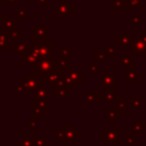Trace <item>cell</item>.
<instances>
[{"instance_id":"1f68e13d","label":"cell","mask_w":146,"mask_h":146,"mask_svg":"<svg viewBox=\"0 0 146 146\" xmlns=\"http://www.w3.org/2000/svg\"><path fill=\"white\" fill-rule=\"evenodd\" d=\"M131 25H138L140 26L141 25V15L139 14H132L131 15Z\"/></svg>"},{"instance_id":"e575fe53","label":"cell","mask_w":146,"mask_h":146,"mask_svg":"<svg viewBox=\"0 0 146 146\" xmlns=\"http://www.w3.org/2000/svg\"><path fill=\"white\" fill-rule=\"evenodd\" d=\"M131 62H132V59H131L130 56H121L120 57V65H121V67L125 68Z\"/></svg>"},{"instance_id":"4fadbf2b","label":"cell","mask_w":146,"mask_h":146,"mask_svg":"<svg viewBox=\"0 0 146 146\" xmlns=\"http://www.w3.org/2000/svg\"><path fill=\"white\" fill-rule=\"evenodd\" d=\"M62 75H63V70H60V68H58V66H56L54 68V71L46 76V79H44L43 82H47L48 87H52L54 88L62 80Z\"/></svg>"},{"instance_id":"f35d334b","label":"cell","mask_w":146,"mask_h":146,"mask_svg":"<svg viewBox=\"0 0 146 146\" xmlns=\"http://www.w3.org/2000/svg\"><path fill=\"white\" fill-rule=\"evenodd\" d=\"M13 92H24V88L22 84H18L16 87L13 88Z\"/></svg>"},{"instance_id":"8d00e7d4","label":"cell","mask_w":146,"mask_h":146,"mask_svg":"<svg viewBox=\"0 0 146 146\" xmlns=\"http://www.w3.org/2000/svg\"><path fill=\"white\" fill-rule=\"evenodd\" d=\"M125 141H127V144H129V145H133V144L136 143V135L132 133V132L125 135Z\"/></svg>"},{"instance_id":"277c9868","label":"cell","mask_w":146,"mask_h":146,"mask_svg":"<svg viewBox=\"0 0 146 146\" xmlns=\"http://www.w3.org/2000/svg\"><path fill=\"white\" fill-rule=\"evenodd\" d=\"M24 88V92H34L38 89L42 88L43 82L32 72H29L26 74V76H24L22 79V83H21Z\"/></svg>"},{"instance_id":"7402d4cb","label":"cell","mask_w":146,"mask_h":146,"mask_svg":"<svg viewBox=\"0 0 146 146\" xmlns=\"http://www.w3.org/2000/svg\"><path fill=\"white\" fill-rule=\"evenodd\" d=\"M102 98H104L106 103H112V102H114L115 98H116V96H115V87L105 89V91L102 92Z\"/></svg>"},{"instance_id":"e0dca14e","label":"cell","mask_w":146,"mask_h":146,"mask_svg":"<svg viewBox=\"0 0 146 146\" xmlns=\"http://www.w3.org/2000/svg\"><path fill=\"white\" fill-rule=\"evenodd\" d=\"M11 38L10 34L3 30H0V51H6L8 46H11Z\"/></svg>"},{"instance_id":"603a6c76","label":"cell","mask_w":146,"mask_h":146,"mask_svg":"<svg viewBox=\"0 0 146 146\" xmlns=\"http://www.w3.org/2000/svg\"><path fill=\"white\" fill-rule=\"evenodd\" d=\"M115 105H116V111L120 113V114H124L127 112V99L124 97H119V98H115Z\"/></svg>"},{"instance_id":"9a60e30c","label":"cell","mask_w":146,"mask_h":146,"mask_svg":"<svg viewBox=\"0 0 146 146\" xmlns=\"http://www.w3.org/2000/svg\"><path fill=\"white\" fill-rule=\"evenodd\" d=\"M130 36H131V31L130 30H122L115 36V46H119V47L130 46Z\"/></svg>"},{"instance_id":"d6986e66","label":"cell","mask_w":146,"mask_h":146,"mask_svg":"<svg viewBox=\"0 0 146 146\" xmlns=\"http://www.w3.org/2000/svg\"><path fill=\"white\" fill-rule=\"evenodd\" d=\"M111 9H120V10H129V0H110Z\"/></svg>"},{"instance_id":"cb8c5ba5","label":"cell","mask_w":146,"mask_h":146,"mask_svg":"<svg viewBox=\"0 0 146 146\" xmlns=\"http://www.w3.org/2000/svg\"><path fill=\"white\" fill-rule=\"evenodd\" d=\"M48 97V89L47 88H40L38 89L36 91L33 92V98H34V102H38V100H43V99H47Z\"/></svg>"},{"instance_id":"2e32d148","label":"cell","mask_w":146,"mask_h":146,"mask_svg":"<svg viewBox=\"0 0 146 146\" xmlns=\"http://www.w3.org/2000/svg\"><path fill=\"white\" fill-rule=\"evenodd\" d=\"M68 88L64 86L63 81L60 80L55 87H54V97H57V98H66L67 95H68Z\"/></svg>"},{"instance_id":"3957f363","label":"cell","mask_w":146,"mask_h":146,"mask_svg":"<svg viewBox=\"0 0 146 146\" xmlns=\"http://www.w3.org/2000/svg\"><path fill=\"white\" fill-rule=\"evenodd\" d=\"M52 14L58 16L60 21H67L74 14V5L70 3L68 0H59L58 3L52 6Z\"/></svg>"},{"instance_id":"d6a6232c","label":"cell","mask_w":146,"mask_h":146,"mask_svg":"<svg viewBox=\"0 0 146 146\" xmlns=\"http://www.w3.org/2000/svg\"><path fill=\"white\" fill-rule=\"evenodd\" d=\"M130 105L132 108H140L141 107V99L139 97H132L130 99Z\"/></svg>"},{"instance_id":"30bf717a","label":"cell","mask_w":146,"mask_h":146,"mask_svg":"<svg viewBox=\"0 0 146 146\" xmlns=\"http://www.w3.org/2000/svg\"><path fill=\"white\" fill-rule=\"evenodd\" d=\"M99 76H100V82H99L100 88L107 89V88L115 87V76H116L115 72H110V73L100 72Z\"/></svg>"},{"instance_id":"83f0119b","label":"cell","mask_w":146,"mask_h":146,"mask_svg":"<svg viewBox=\"0 0 146 146\" xmlns=\"http://www.w3.org/2000/svg\"><path fill=\"white\" fill-rule=\"evenodd\" d=\"M94 57H95V60L94 62L99 63V64L103 63V62H105L106 58H107V56H106V54H105L104 50H96L94 52Z\"/></svg>"},{"instance_id":"4dcf8cb0","label":"cell","mask_w":146,"mask_h":146,"mask_svg":"<svg viewBox=\"0 0 146 146\" xmlns=\"http://www.w3.org/2000/svg\"><path fill=\"white\" fill-rule=\"evenodd\" d=\"M9 34H10L11 40H16L17 42L22 41V38H23V32H22L21 30H15V31L10 32Z\"/></svg>"},{"instance_id":"52a82bcc","label":"cell","mask_w":146,"mask_h":146,"mask_svg":"<svg viewBox=\"0 0 146 146\" xmlns=\"http://www.w3.org/2000/svg\"><path fill=\"white\" fill-rule=\"evenodd\" d=\"M64 74H66V75L75 83L76 88H78L82 82H84V73L81 72L78 66H73V67L68 66V67L64 71Z\"/></svg>"},{"instance_id":"7a4b0ae2","label":"cell","mask_w":146,"mask_h":146,"mask_svg":"<svg viewBox=\"0 0 146 146\" xmlns=\"http://www.w3.org/2000/svg\"><path fill=\"white\" fill-rule=\"evenodd\" d=\"M32 47L35 49L39 58H51L54 57V42L48 38L42 40L32 41Z\"/></svg>"},{"instance_id":"9c48e42d","label":"cell","mask_w":146,"mask_h":146,"mask_svg":"<svg viewBox=\"0 0 146 146\" xmlns=\"http://www.w3.org/2000/svg\"><path fill=\"white\" fill-rule=\"evenodd\" d=\"M0 27L1 30L10 33L17 30V21L11 15H0Z\"/></svg>"},{"instance_id":"44dd1931","label":"cell","mask_w":146,"mask_h":146,"mask_svg":"<svg viewBox=\"0 0 146 146\" xmlns=\"http://www.w3.org/2000/svg\"><path fill=\"white\" fill-rule=\"evenodd\" d=\"M102 99V92H87L84 94V102L88 104H98Z\"/></svg>"},{"instance_id":"5bb4252c","label":"cell","mask_w":146,"mask_h":146,"mask_svg":"<svg viewBox=\"0 0 146 146\" xmlns=\"http://www.w3.org/2000/svg\"><path fill=\"white\" fill-rule=\"evenodd\" d=\"M48 25H33L32 26V41L42 40L48 38Z\"/></svg>"},{"instance_id":"8fae6325","label":"cell","mask_w":146,"mask_h":146,"mask_svg":"<svg viewBox=\"0 0 146 146\" xmlns=\"http://www.w3.org/2000/svg\"><path fill=\"white\" fill-rule=\"evenodd\" d=\"M40 58H39V55L36 54V51H35V49L31 46L30 47V49H29V51L22 57V66L23 67H27V66H32V65H34L35 63H36V60H39Z\"/></svg>"},{"instance_id":"f1b7e54d","label":"cell","mask_w":146,"mask_h":146,"mask_svg":"<svg viewBox=\"0 0 146 146\" xmlns=\"http://www.w3.org/2000/svg\"><path fill=\"white\" fill-rule=\"evenodd\" d=\"M99 67H100V64L99 63L90 62L89 63V76L90 78H95L96 73L99 71Z\"/></svg>"},{"instance_id":"8992f818","label":"cell","mask_w":146,"mask_h":146,"mask_svg":"<svg viewBox=\"0 0 146 146\" xmlns=\"http://www.w3.org/2000/svg\"><path fill=\"white\" fill-rule=\"evenodd\" d=\"M99 138L107 145H120L121 130L120 129H102L99 131Z\"/></svg>"},{"instance_id":"7bdbcfd3","label":"cell","mask_w":146,"mask_h":146,"mask_svg":"<svg viewBox=\"0 0 146 146\" xmlns=\"http://www.w3.org/2000/svg\"><path fill=\"white\" fill-rule=\"evenodd\" d=\"M1 68H2V64H1V62H0V76H1Z\"/></svg>"},{"instance_id":"f546056e","label":"cell","mask_w":146,"mask_h":146,"mask_svg":"<svg viewBox=\"0 0 146 146\" xmlns=\"http://www.w3.org/2000/svg\"><path fill=\"white\" fill-rule=\"evenodd\" d=\"M27 15H29V11L26 9H18L16 11V19H18V21H26L27 19Z\"/></svg>"},{"instance_id":"ac0fdd59","label":"cell","mask_w":146,"mask_h":146,"mask_svg":"<svg viewBox=\"0 0 146 146\" xmlns=\"http://www.w3.org/2000/svg\"><path fill=\"white\" fill-rule=\"evenodd\" d=\"M30 47H31V46H29L26 42H22V41H19V42H17L15 46H11V50H13L17 56L23 57V56L29 51Z\"/></svg>"},{"instance_id":"d4e9b609","label":"cell","mask_w":146,"mask_h":146,"mask_svg":"<svg viewBox=\"0 0 146 146\" xmlns=\"http://www.w3.org/2000/svg\"><path fill=\"white\" fill-rule=\"evenodd\" d=\"M146 129V123H144L143 121H141V119H137L136 120V122L131 125V132L132 133H139V132H141V131H144Z\"/></svg>"},{"instance_id":"ffe728a7","label":"cell","mask_w":146,"mask_h":146,"mask_svg":"<svg viewBox=\"0 0 146 146\" xmlns=\"http://www.w3.org/2000/svg\"><path fill=\"white\" fill-rule=\"evenodd\" d=\"M105 113H106L107 119H108V120L111 121V123H112L111 129H115V122L121 117V114H120L116 110H113V108H105Z\"/></svg>"},{"instance_id":"7c38bea8","label":"cell","mask_w":146,"mask_h":146,"mask_svg":"<svg viewBox=\"0 0 146 146\" xmlns=\"http://www.w3.org/2000/svg\"><path fill=\"white\" fill-rule=\"evenodd\" d=\"M64 131H65V136L63 140L65 144H73L74 140L79 138V130L75 129L73 124H65Z\"/></svg>"},{"instance_id":"b9f144b4","label":"cell","mask_w":146,"mask_h":146,"mask_svg":"<svg viewBox=\"0 0 146 146\" xmlns=\"http://www.w3.org/2000/svg\"><path fill=\"white\" fill-rule=\"evenodd\" d=\"M36 1H38L39 5H46L48 2V0H36Z\"/></svg>"},{"instance_id":"484cf974","label":"cell","mask_w":146,"mask_h":146,"mask_svg":"<svg viewBox=\"0 0 146 146\" xmlns=\"http://www.w3.org/2000/svg\"><path fill=\"white\" fill-rule=\"evenodd\" d=\"M58 52H59V56H64V57H67V58L74 56V51L71 50L67 47H64V46H59L58 47Z\"/></svg>"},{"instance_id":"74e56055","label":"cell","mask_w":146,"mask_h":146,"mask_svg":"<svg viewBox=\"0 0 146 146\" xmlns=\"http://www.w3.org/2000/svg\"><path fill=\"white\" fill-rule=\"evenodd\" d=\"M64 136H65L64 129H63V130H55V131H54V137H55L56 139H64Z\"/></svg>"},{"instance_id":"ba28073f","label":"cell","mask_w":146,"mask_h":146,"mask_svg":"<svg viewBox=\"0 0 146 146\" xmlns=\"http://www.w3.org/2000/svg\"><path fill=\"white\" fill-rule=\"evenodd\" d=\"M125 82H141V73L136 70V62H131L125 67Z\"/></svg>"},{"instance_id":"6da1fadb","label":"cell","mask_w":146,"mask_h":146,"mask_svg":"<svg viewBox=\"0 0 146 146\" xmlns=\"http://www.w3.org/2000/svg\"><path fill=\"white\" fill-rule=\"evenodd\" d=\"M56 62L54 60V57L51 58H41L36 60L34 65H32V73H34L42 82L44 81L46 76L54 71L56 67Z\"/></svg>"},{"instance_id":"5b68a950","label":"cell","mask_w":146,"mask_h":146,"mask_svg":"<svg viewBox=\"0 0 146 146\" xmlns=\"http://www.w3.org/2000/svg\"><path fill=\"white\" fill-rule=\"evenodd\" d=\"M130 55L133 57L146 56V43L140 35L130 36Z\"/></svg>"},{"instance_id":"836d02e7","label":"cell","mask_w":146,"mask_h":146,"mask_svg":"<svg viewBox=\"0 0 146 146\" xmlns=\"http://www.w3.org/2000/svg\"><path fill=\"white\" fill-rule=\"evenodd\" d=\"M143 0H129L130 9H141Z\"/></svg>"},{"instance_id":"ab89813d","label":"cell","mask_w":146,"mask_h":146,"mask_svg":"<svg viewBox=\"0 0 146 146\" xmlns=\"http://www.w3.org/2000/svg\"><path fill=\"white\" fill-rule=\"evenodd\" d=\"M18 0H1L2 5H7V3H16Z\"/></svg>"},{"instance_id":"60d3db41","label":"cell","mask_w":146,"mask_h":146,"mask_svg":"<svg viewBox=\"0 0 146 146\" xmlns=\"http://www.w3.org/2000/svg\"><path fill=\"white\" fill-rule=\"evenodd\" d=\"M140 36H141V39L144 40V42L146 43V30H141V32H140V34H139Z\"/></svg>"},{"instance_id":"4316f807","label":"cell","mask_w":146,"mask_h":146,"mask_svg":"<svg viewBox=\"0 0 146 146\" xmlns=\"http://www.w3.org/2000/svg\"><path fill=\"white\" fill-rule=\"evenodd\" d=\"M56 64L58 66V68L65 71L70 65H68V58L67 57H64V56H59L58 59L56 60Z\"/></svg>"},{"instance_id":"d590c367","label":"cell","mask_w":146,"mask_h":146,"mask_svg":"<svg viewBox=\"0 0 146 146\" xmlns=\"http://www.w3.org/2000/svg\"><path fill=\"white\" fill-rule=\"evenodd\" d=\"M104 51H105L107 57H113L116 52V48H115V46H106Z\"/></svg>"}]
</instances>
